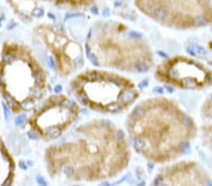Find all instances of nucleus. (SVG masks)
<instances>
[{"instance_id":"0eeeda50","label":"nucleus","mask_w":212,"mask_h":186,"mask_svg":"<svg viewBox=\"0 0 212 186\" xmlns=\"http://www.w3.org/2000/svg\"><path fill=\"white\" fill-rule=\"evenodd\" d=\"M33 42L39 46L48 67L58 76L66 78L84 66L85 53L82 44L57 25L37 26L32 32Z\"/></svg>"},{"instance_id":"9d476101","label":"nucleus","mask_w":212,"mask_h":186,"mask_svg":"<svg viewBox=\"0 0 212 186\" xmlns=\"http://www.w3.org/2000/svg\"><path fill=\"white\" fill-rule=\"evenodd\" d=\"M201 118L203 143L212 148V96L203 104Z\"/></svg>"},{"instance_id":"9b49d317","label":"nucleus","mask_w":212,"mask_h":186,"mask_svg":"<svg viewBox=\"0 0 212 186\" xmlns=\"http://www.w3.org/2000/svg\"><path fill=\"white\" fill-rule=\"evenodd\" d=\"M37 181H38V183L40 184L41 186H47V182H46V181L43 179V177H41V176H37Z\"/></svg>"},{"instance_id":"f257e3e1","label":"nucleus","mask_w":212,"mask_h":186,"mask_svg":"<svg viewBox=\"0 0 212 186\" xmlns=\"http://www.w3.org/2000/svg\"><path fill=\"white\" fill-rule=\"evenodd\" d=\"M131 150L127 135L109 119H94L66 133L44 150L51 176L74 181L112 178L127 167Z\"/></svg>"},{"instance_id":"6e6552de","label":"nucleus","mask_w":212,"mask_h":186,"mask_svg":"<svg viewBox=\"0 0 212 186\" xmlns=\"http://www.w3.org/2000/svg\"><path fill=\"white\" fill-rule=\"evenodd\" d=\"M155 78L170 87L197 90L212 84V73L199 61L185 56H175L165 59L156 67Z\"/></svg>"},{"instance_id":"1a4fd4ad","label":"nucleus","mask_w":212,"mask_h":186,"mask_svg":"<svg viewBox=\"0 0 212 186\" xmlns=\"http://www.w3.org/2000/svg\"><path fill=\"white\" fill-rule=\"evenodd\" d=\"M16 164L11 152L0 135V186H11Z\"/></svg>"},{"instance_id":"4468645a","label":"nucleus","mask_w":212,"mask_h":186,"mask_svg":"<svg viewBox=\"0 0 212 186\" xmlns=\"http://www.w3.org/2000/svg\"></svg>"},{"instance_id":"20e7f679","label":"nucleus","mask_w":212,"mask_h":186,"mask_svg":"<svg viewBox=\"0 0 212 186\" xmlns=\"http://www.w3.org/2000/svg\"><path fill=\"white\" fill-rule=\"evenodd\" d=\"M84 53L94 67L130 73H148L155 63L152 48L143 33L121 26L91 27L84 41Z\"/></svg>"},{"instance_id":"ddd939ff","label":"nucleus","mask_w":212,"mask_h":186,"mask_svg":"<svg viewBox=\"0 0 212 186\" xmlns=\"http://www.w3.org/2000/svg\"><path fill=\"white\" fill-rule=\"evenodd\" d=\"M0 117H1V106H0Z\"/></svg>"},{"instance_id":"f8f14e48","label":"nucleus","mask_w":212,"mask_h":186,"mask_svg":"<svg viewBox=\"0 0 212 186\" xmlns=\"http://www.w3.org/2000/svg\"><path fill=\"white\" fill-rule=\"evenodd\" d=\"M103 15L105 17H108L109 16V12H108V10H105L104 12H103Z\"/></svg>"},{"instance_id":"7ed1b4c3","label":"nucleus","mask_w":212,"mask_h":186,"mask_svg":"<svg viewBox=\"0 0 212 186\" xmlns=\"http://www.w3.org/2000/svg\"><path fill=\"white\" fill-rule=\"evenodd\" d=\"M48 74L33 50L18 41L0 48V97L13 115L33 110L47 96Z\"/></svg>"},{"instance_id":"39448f33","label":"nucleus","mask_w":212,"mask_h":186,"mask_svg":"<svg viewBox=\"0 0 212 186\" xmlns=\"http://www.w3.org/2000/svg\"><path fill=\"white\" fill-rule=\"evenodd\" d=\"M70 89L79 105L104 115L127 110L140 98L134 82L105 69H90L76 73L70 81Z\"/></svg>"},{"instance_id":"423d86ee","label":"nucleus","mask_w":212,"mask_h":186,"mask_svg":"<svg viewBox=\"0 0 212 186\" xmlns=\"http://www.w3.org/2000/svg\"><path fill=\"white\" fill-rule=\"evenodd\" d=\"M80 106L75 100L63 93L46 96L27 119L30 134L44 142L57 141L78 120Z\"/></svg>"},{"instance_id":"f03ea898","label":"nucleus","mask_w":212,"mask_h":186,"mask_svg":"<svg viewBox=\"0 0 212 186\" xmlns=\"http://www.w3.org/2000/svg\"><path fill=\"white\" fill-rule=\"evenodd\" d=\"M130 146L148 161L164 164L179 158L197 135L194 119L175 100L148 98L125 119Z\"/></svg>"}]
</instances>
